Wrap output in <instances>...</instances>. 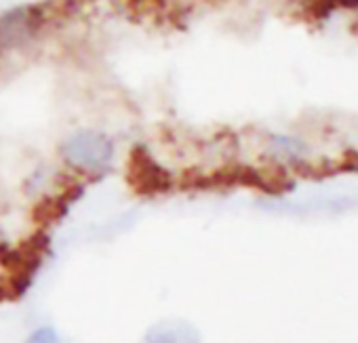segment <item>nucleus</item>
I'll use <instances>...</instances> for the list:
<instances>
[{"label":"nucleus","mask_w":358,"mask_h":343,"mask_svg":"<svg viewBox=\"0 0 358 343\" xmlns=\"http://www.w3.org/2000/svg\"><path fill=\"white\" fill-rule=\"evenodd\" d=\"M59 158L74 175L99 177L112 168L116 158V145L101 131L80 129L59 143Z\"/></svg>","instance_id":"nucleus-1"},{"label":"nucleus","mask_w":358,"mask_h":343,"mask_svg":"<svg viewBox=\"0 0 358 343\" xmlns=\"http://www.w3.org/2000/svg\"><path fill=\"white\" fill-rule=\"evenodd\" d=\"M47 13L43 7L24 5L0 15V51L28 47L45 28Z\"/></svg>","instance_id":"nucleus-2"},{"label":"nucleus","mask_w":358,"mask_h":343,"mask_svg":"<svg viewBox=\"0 0 358 343\" xmlns=\"http://www.w3.org/2000/svg\"><path fill=\"white\" fill-rule=\"evenodd\" d=\"M148 343H199V335L190 326H156L150 328Z\"/></svg>","instance_id":"nucleus-3"},{"label":"nucleus","mask_w":358,"mask_h":343,"mask_svg":"<svg viewBox=\"0 0 358 343\" xmlns=\"http://www.w3.org/2000/svg\"><path fill=\"white\" fill-rule=\"evenodd\" d=\"M57 341H59V337H57L55 328H51V326H38L26 339V343H57Z\"/></svg>","instance_id":"nucleus-4"},{"label":"nucleus","mask_w":358,"mask_h":343,"mask_svg":"<svg viewBox=\"0 0 358 343\" xmlns=\"http://www.w3.org/2000/svg\"><path fill=\"white\" fill-rule=\"evenodd\" d=\"M9 291H11V286H7L3 280H0V295H3V293H9Z\"/></svg>","instance_id":"nucleus-5"}]
</instances>
